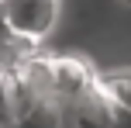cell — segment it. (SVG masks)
<instances>
[{"label":"cell","mask_w":131,"mask_h":128,"mask_svg":"<svg viewBox=\"0 0 131 128\" xmlns=\"http://www.w3.org/2000/svg\"><path fill=\"white\" fill-rule=\"evenodd\" d=\"M52 80H55V94L62 101L69 94H79V90L93 87L100 76L93 73L90 62L76 59V55H52Z\"/></svg>","instance_id":"3957f363"},{"label":"cell","mask_w":131,"mask_h":128,"mask_svg":"<svg viewBox=\"0 0 131 128\" xmlns=\"http://www.w3.org/2000/svg\"><path fill=\"white\" fill-rule=\"evenodd\" d=\"M124 4H131V0H124Z\"/></svg>","instance_id":"5b68a950"},{"label":"cell","mask_w":131,"mask_h":128,"mask_svg":"<svg viewBox=\"0 0 131 128\" xmlns=\"http://www.w3.org/2000/svg\"><path fill=\"white\" fill-rule=\"evenodd\" d=\"M104 83H107V90H111L114 104H117L124 114H131V69H121V73L104 76Z\"/></svg>","instance_id":"277c9868"},{"label":"cell","mask_w":131,"mask_h":128,"mask_svg":"<svg viewBox=\"0 0 131 128\" xmlns=\"http://www.w3.org/2000/svg\"><path fill=\"white\" fill-rule=\"evenodd\" d=\"M59 107H62V128H121V107L114 104L104 76L93 87L62 97Z\"/></svg>","instance_id":"6da1fadb"},{"label":"cell","mask_w":131,"mask_h":128,"mask_svg":"<svg viewBox=\"0 0 131 128\" xmlns=\"http://www.w3.org/2000/svg\"><path fill=\"white\" fill-rule=\"evenodd\" d=\"M59 4L62 0H0L4 28L31 42H41L52 35L55 21H59Z\"/></svg>","instance_id":"7a4b0ae2"}]
</instances>
